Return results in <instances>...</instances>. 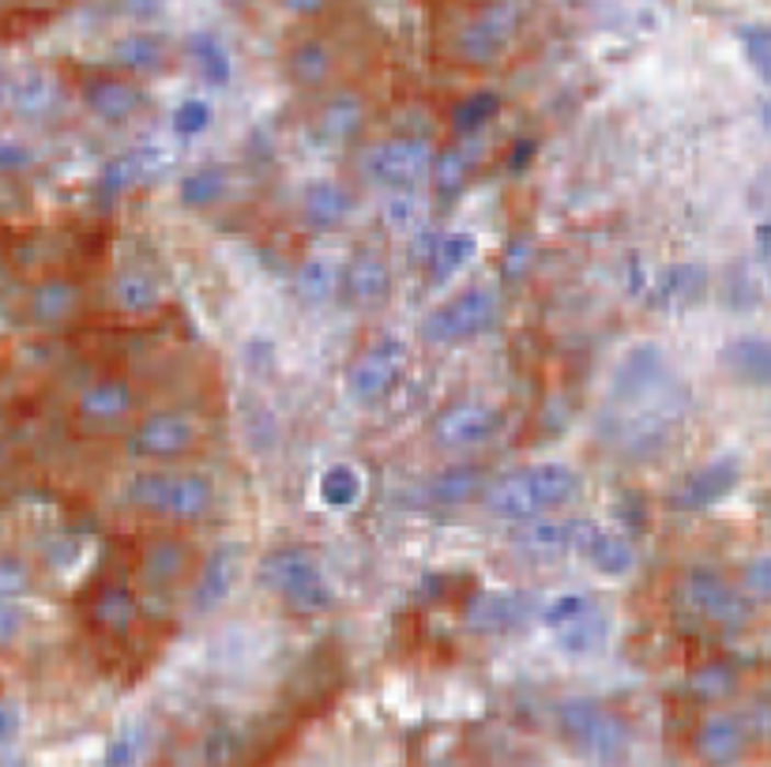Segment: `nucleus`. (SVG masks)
<instances>
[{
  "label": "nucleus",
  "mask_w": 771,
  "mask_h": 767,
  "mask_svg": "<svg viewBox=\"0 0 771 767\" xmlns=\"http://www.w3.org/2000/svg\"><path fill=\"white\" fill-rule=\"evenodd\" d=\"M583 482L568 463H534L523 471H512L497 478L494 486L481 493V505L489 516L508 519V523H534L554 511L568 508L580 497Z\"/></svg>",
  "instance_id": "nucleus-1"
},
{
  "label": "nucleus",
  "mask_w": 771,
  "mask_h": 767,
  "mask_svg": "<svg viewBox=\"0 0 771 767\" xmlns=\"http://www.w3.org/2000/svg\"><path fill=\"white\" fill-rule=\"evenodd\" d=\"M128 505L166 523H196L215 508L212 478L196 471H144L128 482Z\"/></svg>",
  "instance_id": "nucleus-2"
},
{
  "label": "nucleus",
  "mask_w": 771,
  "mask_h": 767,
  "mask_svg": "<svg viewBox=\"0 0 771 767\" xmlns=\"http://www.w3.org/2000/svg\"><path fill=\"white\" fill-rule=\"evenodd\" d=\"M257 584L275 595L294 613H324L336 606V590L324 576L320 561L305 545H279L257 564Z\"/></svg>",
  "instance_id": "nucleus-3"
},
{
  "label": "nucleus",
  "mask_w": 771,
  "mask_h": 767,
  "mask_svg": "<svg viewBox=\"0 0 771 767\" xmlns=\"http://www.w3.org/2000/svg\"><path fill=\"white\" fill-rule=\"evenodd\" d=\"M523 26V12L515 0H481L475 12L460 23L452 38V57L470 68H489L508 57Z\"/></svg>",
  "instance_id": "nucleus-4"
},
{
  "label": "nucleus",
  "mask_w": 771,
  "mask_h": 767,
  "mask_svg": "<svg viewBox=\"0 0 771 767\" xmlns=\"http://www.w3.org/2000/svg\"><path fill=\"white\" fill-rule=\"evenodd\" d=\"M557 726H560V737L583 753L587 760H599V764H613L628 753V726L617 711H610L606 703L599 700H565L557 708Z\"/></svg>",
  "instance_id": "nucleus-5"
},
{
  "label": "nucleus",
  "mask_w": 771,
  "mask_h": 767,
  "mask_svg": "<svg viewBox=\"0 0 771 767\" xmlns=\"http://www.w3.org/2000/svg\"><path fill=\"white\" fill-rule=\"evenodd\" d=\"M497 313H501V297L489 286H470L463 294L449 297V302H441L426 316L422 339L429 347H455V342H467L494 328Z\"/></svg>",
  "instance_id": "nucleus-6"
},
{
  "label": "nucleus",
  "mask_w": 771,
  "mask_h": 767,
  "mask_svg": "<svg viewBox=\"0 0 771 767\" xmlns=\"http://www.w3.org/2000/svg\"><path fill=\"white\" fill-rule=\"evenodd\" d=\"M433 166H436L433 147H429V139H418V136L384 139V144H373L370 151L362 155L365 178L392 192H407V189H415L418 181L433 178Z\"/></svg>",
  "instance_id": "nucleus-7"
},
{
  "label": "nucleus",
  "mask_w": 771,
  "mask_h": 767,
  "mask_svg": "<svg viewBox=\"0 0 771 767\" xmlns=\"http://www.w3.org/2000/svg\"><path fill=\"white\" fill-rule=\"evenodd\" d=\"M200 448V421L185 410H151L136 421L128 452L139 460L173 463Z\"/></svg>",
  "instance_id": "nucleus-8"
},
{
  "label": "nucleus",
  "mask_w": 771,
  "mask_h": 767,
  "mask_svg": "<svg viewBox=\"0 0 771 767\" xmlns=\"http://www.w3.org/2000/svg\"><path fill=\"white\" fill-rule=\"evenodd\" d=\"M681 598L692 613L704 617L707 624H718V629H741L752 617L749 595L712 568H692L681 584Z\"/></svg>",
  "instance_id": "nucleus-9"
},
{
  "label": "nucleus",
  "mask_w": 771,
  "mask_h": 767,
  "mask_svg": "<svg viewBox=\"0 0 771 767\" xmlns=\"http://www.w3.org/2000/svg\"><path fill=\"white\" fill-rule=\"evenodd\" d=\"M402 369H407V347L399 339H381L373 342L365 354H358V361L350 365L347 373V392L354 403L362 407H373L381 403L392 387L399 384Z\"/></svg>",
  "instance_id": "nucleus-10"
},
{
  "label": "nucleus",
  "mask_w": 771,
  "mask_h": 767,
  "mask_svg": "<svg viewBox=\"0 0 771 767\" xmlns=\"http://www.w3.org/2000/svg\"><path fill=\"white\" fill-rule=\"evenodd\" d=\"M534 613H538V602L528 590H478L463 606L467 629L481 636H504V632L523 629Z\"/></svg>",
  "instance_id": "nucleus-11"
},
{
  "label": "nucleus",
  "mask_w": 771,
  "mask_h": 767,
  "mask_svg": "<svg viewBox=\"0 0 771 767\" xmlns=\"http://www.w3.org/2000/svg\"><path fill=\"white\" fill-rule=\"evenodd\" d=\"M501 429V414H497L489 403L478 399H460L452 407H444L433 421V440L441 448H452V452H463V448H478L486 440L497 437Z\"/></svg>",
  "instance_id": "nucleus-12"
},
{
  "label": "nucleus",
  "mask_w": 771,
  "mask_h": 767,
  "mask_svg": "<svg viewBox=\"0 0 771 767\" xmlns=\"http://www.w3.org/2000/svg\"><path fill=\"white\" fill-rule=\"evenodd\" d=\"M136 410V392L125 376H102V381L87 384L76 403L83 426L91 429H117Z\"/></svg>",
  "instance_id": "nucleus-13"
},
{
  "label": "nucleus",
  "mask_w": 771,
  "mask_h": 767,
  "mask_svg": "<svg viewBox=\"0 0 771 767\" xmlns=\"http://www.w3.org/2000/svg\"><path fill=\"white\" fill-rule=\"evenodd\" d=\"M83 102L87 110L94 113L99 121H106V125H125V121H133L139 110H144L147 94L144 87L133 83L128 76H94L83 83Z\"/></svg>",
  "instance_id": "nucleus-14"
},
{
  "label": "nucleus",
  "mask_w": 771,
  "mask_h": 767,
  "mask_svg": "<svg viewBox=\"0 0 771 767\" xmlns=\"http://www.w3.org/2000/svg\"><path fill=\"white\" fill-rule=\"evenodd\" d=\"M365 125V102L354 91H336L320 102V110L309 121V136L320 147H343Z\"/></svg>",
  "instance_id": "nucleus-15"
},
{
  "label": "nucleus",
  "mask_w": 771,
  "mask_h": 767,
  "mask_svg": "<svg viewBox=\"0 0 771 767\" xmlns=\"http://www.w3.org/2000/svg\"><path fill=\"white\" fill-rule=\"evenodd\" d=\"M738 474H741V466H738V460H730V455L704 463L700 471H692L689 478L681 482V489L673 493V505H678L681 511L712 508L723 497H730V489L738 486Z\"/></svg>",
  "instance_id": "nucleus-16"
},
{
  "label": "nucleus",
  "mask_w": 771,
  "mask_h": 767,
  "mask_svg": "<svg viewBox=\"0 0 771 767\" xmlns=\"http://www.w3.org/2000/svg\"><path fill=\"white\" fill-rule=\"evenodd\" d=\"M192 568V545L181 538H155L139 557V584L151 595H166L189 576Z\"/></svg>",
  "instance_id": "nucleus-17"
},
{
  "label": "nucleus",
  "mask_w": 771,
  "mask_h": 767,
  "mask_svg": "<svg viewBox=\"0 0 771 767\" xmlns=\"http://www.w3.org/2000/svg\"><path fill=\"white\" fill-rule=\"evenodd\" d=\"M283 72L302 91H320L336 76V46L320 34H305L297 38L283 57Z\"/></svg>",
  "instance_id": "nucleus-18"
},
{
  "label": "nucleus",
  "mask_w": 771,
  "mask_h": 767,
  "mask_svg": "<svg viewBox=\"0 0 771 767\" xmlns=\"http://www.w3.org/2000/svg\"><path fill=\"white\" fill-rule=\"evenodd\" d=\"M343 294L358 308H381L392 297V271L376 249H362L350 256L343 271Z\"/></svg>",
  "instance_id": "nucleus-19"
},
{
  "label": "nucleus",
  "mask_w": 771,
  "mask_h": 767,
  "mask_svg": "<svg viewBox=\"0 0 771 767\" xmlns=\"http://www.w3.org/2000/svg\"><path fill=\"white\" fill-rule=\"evenodd\" d=\"M696 756L712 767H730L745 756V745H749V730L738 715L730 711H718V715H707L696 730Z\"/></svg>",
  "instance_id": "nucleus-20"
},
{
  "label": "nucleus",
  "mask_w": 771,
  "mask_h": 767,
  "mask_svg": "<svg viewBox=\"0 0 771 767\" xmlns=\"http://www.w3.org/2000/svg\"><path fill=\"white\" fill-rule=\"evenodd\" d=\"M238 572H241L238 545H218L196 576V590H192V606H196V613L218 610V606L234 595V587H238Z\"/></svg>",
  "instance_id": "nucleus-21"
},
{
  "label": "nucleus",
  "mask_w": 771,
  "mask_h": 767,
  "mask_svg": "<svg viewBox=\"0 0 771 767\" xmlns=\"http://www.w3.org/2000/svg\"><path fill=\"white\" fill-rule=\"evenodd\" d=\"M83 308V290L72 279H42L27 297V313L38 328H60V324L76 320Z\"/></svg>",
  "instance_id": "nucleus-22"
},
{
  "label": "nucleus",
  "mask_w": 771,
  "mask_h": 767,
  "mask_svg": "<svg viewBox=\"0 0 771 767\" xmlns=\"http://www.w3.org/2000/svg\"><path fill=\"white\" fill-rule=\"evenodd\" d=\"M354 207L358 196L343 181H317L302 196V218L309 226H317V230H339L343 223H350Z\"/></svg>",
  "instance_id": "nucleus-23"
},
{
  "label": "nucleus",
  "mask_w": 771,
  "mask_h": 767,
  "mask_svg": "<svg viewBox=\"0 0 771 767\" xmlns=\"http://www.w3.org/2000/svg\"><path fill=\"white\" fill-rule=\"evenodd\" d=\"M723 369L745 387H771V339L760 335H745L723 347Z\"/></svg>",
  "instance_id": "nucleus-24"
},
{
  "label": "nucleus",
  "mask_w": 771,
  "mask_h": 767,
  "mask_svg": "<svg viewBox=\"0 0 771 767\" xmlns=\"http://www.w3.org/2000/svg\"><path fill=\"white\" fill-rule=\"evenodd\" d=\"M662 350L644 342L633 354L617 365V376H613V392L617 399H644V395H655L662 387Z\"/></svg>",
  "instance_id": "nucleus-25"
},
{
  "label": "nucleus",
  "mask_w": 771,
  "mask_h": 767,
  "mask_svg": "<svg viewBox=\"0 0 771 767\" xmlns=\"http://www.w3.org/2000/svg\"><path fill=\"white\" fill-rule=\"evenodd\" d=\"M606 640H610V621H606V613H599L594 606H587L583 613L568 617L565 624H557L554 629L557 651H565L568 658L599 655V651L606 647Z\"/></svg>",
  "instance_id": "nucleus-26"
},
{
  "label": "nucleus",
  "mask_w": 771,
  "mask_h": 767,
  "mask_svg": "<svg viewBox=\"0 0 771 767\" xmlns=\"http://www.w3.org/2000/svg\"><path fill=\"white\" fill-rule=\"evenodd\" d=\"M113 65L128 76H155L170 65V42L151 31L125 34L121 42H113Z\"/></svg>",
  "instance_id": "nucleus-27"
},
{
  "label": "nucleus",
  "mask_w": 771,
  "mask_h": 767,
  "mask_svg": "<svg viewBox=\"0 0 771 767\" xmlns=\"http://www.w3.org/2000/svg\"><path fill=\"white\" fill-rule=\"evenodd\" d=\"M8 105H12L15 117H23V121H46V117H54L60 105V87L54 83V76L27 72L12 83Z\"/></svg>",
  "instance_id": "nucleus-28"
},
{
  "label": "nucleus",
  "mask_w": 771,
  "mask_h": 767,
  "mask_svg": "<svg viewBox=\"0 0 771 767\" xmlns=\"http://www.w3.org/2000/svg\"><path fill=\"white\" fill-rule=\"evenodd\" d=\"M583 557L587 564H591L594 572H602V576H610V579H617V576H625L628 568H633V545L625 542L617 531H606V527H594L591 523V531H587L583 538Z\"/></svg>",
  "instance_id": "nucleus-29"
},
{
  "label": "nucleus",
  "mask_w": 771,
  "mask_h": 767,
  "mask_svg": "<svg viewBox=\"0 0 771 767\" xmlns=\"http://www.w3.org/2000/svg\"><path fill=\"white\" fill-rule=\"evenodd\" d=\"M591 531V523H580V519H572V523H554V519H534L528 531L520 534V545L531 553H568L583 550V538Z\"/></svg>",
  "instance_id": "nucleus-30"
},
{
  "label": "nucleus",
  "mask_w": 771,
  "mask_h": 767,
  "mask_svg": "<svg viewBox=\"0 0 771 767\" xmlns=\"http://www.w3.org/2000/svg\"><path fill=\"white\" fill-rule=\"evenodd\" d=\"M475 166H478V144L463 139V144L449 147L433 166V184H436V196L441 200H452L460 196L463 189L475 178Z\"/></svg>",
  "instance_id": "nucleus-31"
},
{
  "label": "nucleus",
  "mask_w": 771,
  "mask_h": 767,
  "mask_svg": "<svg viewBox=\"0 0 771 767\" xmlns=\"http://www.w3.org/2000/svg\"><path fill=\"white\" fill-rule=\"evenodd\" d=\"M343 271L336 260H328V256H313V260H305L302 268H297V294H302V302L309 305H328L336 302L339 294H343Z\"/></svg>",
  "instance_id": "nucleus-32"
},
{
  "label": "nucleus",
  "mask_w": 771,
  "mask_h": 767,
  "mask_svg": "<svg viewBox=\"0 0 771 767\" xmlns=\"http://www.w3.org/2000/svg\"><path fill=\"white\" fill-rule=\"evenodd\" d=\"M113 305L125 316H151V313H159V305H162V286L155 282V275L133 268L113 282Z\"/></svg>",
  "instance_id": "nucleus-33"
},
{
  "label": "nucleus",
  "mask_w": 771,
  "mask_h": 767,
  "mask_svg": "<svg viewBox=\"0 0 771 767\" xmlns=\"http://www.w3.org/2000/svg\"><path fill=\"white\" fill-rule=\"evenodd\" d=\"M91 621L99 632H106V636H125L128 629H133L136 621V598L128 587H106L99 598H94L91 606Z\"/></svg>",
  "instance_id": "nucleus-34"
},
{
  "label": "nucleus",
  "mask_w": 771,
  "mask_h": 767,
  "mask_svg": "<svg viewBox=\"0 0 771 767\" xmlns=\"http://www.w3.org/2000/svg\"><path fill=\"white\" fill-rule=\"evenodd\" d=\"M226 192H230V173L223 166H200V170L185 173L178 184V196L185 207H212Z\"/></svg>",
  "instance_id": "nucleus-35"
},
{
  "label": "nucleus",
  "mask_w": 771,
  "mask_h": 767,
  "mask_svg": "<svg viewBox=\"0 0 771 767\" xmlns=\"http://www.w3.org/2000/svg\"><path fill=\"white\" fill-rule=\"evenodd\" d=\"M478 489H481L478 466H449V471H441L429 482V500L441 508H455V505H467Z\"/></svg>",
  "instance_id": "nucleus-36"
},
{
  "label": "nucleus",
  "mask_w": 771,
  "mask_h": 767,
  "mask_svg": "<svg viewBox=\"0 0 771 767\" xmlns=\"http://www.w3.org/2000/svg\"><path fill=\"white\" fill-rule=\"evenodd\" d=\"M362 489H365L362 471L350 463H331L328 471L320 474V500L336 511L354 508L358 500H362Z\"/></svg>",
  "instance_id": "nucleus-37"
},
{
  "label": "nucleus",
  "mask_w": 771,
  "mask_h": 767,
  "mask_svg": "<svg viewBox=\"0 0 771 767\" xmlns=\"http://www.w3.org/2000/svg\"><path fill=\"white\" fill-rule=\"evenodd\" d=\"M704 268L696 263H678V268L662 271L659 286H655V302L659 305H685V302H696L704 294Z\"/></svg>",
  "instance_id": "nucleus-38"
},
{
  "label": "nucleus",
  "mask_w": 771,
  "mask_h": 767,
  "mask_svg": "<svg viewBox=\"0 0 771 767\" xmlns=\"http://www.w3.org/2000/svg\"><path fill=\"white\" fill-rule=\"evenodd\" d=\"M475 252H478L475 237H467V234L441 237V241L433 245V252H429V268H433V279L436 282L452 279L455 271H463L470 260H475Z\"/></svg>",
  "instance_id": "nucleus-39"
},
{
  "label": "nucleus",
  "mask_w": 771,
  "mask_h": 767,
  "mask_svg": "<svg viewBox=\"0 0 771 767\" xmlns=\"http://www.w3.org/2000/svg\"><path fill=\"white\" fill-rule=\"evenodd\" d=\"M689 689L700 696V700H723L738 689V674H734L726 663H707L689 674Z\"/></svg>",
  "instance_id": "nucleus-40"
},
{
  "label": "nucleus",
  "mask_w": 771,
  "mask_h": 767,
  "mask_svg": "<svg viewBox=\"0 0 771 767\" xmlns=\"http://www.w3.org/2000/svg\"><path fill=\"white\" fill-rule=\"evenodd\" d=\"M497 110H501V99H497V94H489V91L470 94V99H463L460 105H455L452 128L460 132V136H475V132L486 125Z\"/></svg>",
  "instance_id": "nucleus-41"
},
{
  "label": "nucleus",
  "mask_w": 771,
  "mask_h": 767,
  "mask_svg": "<svg viewBox=\"0 0 771 767\" xmlns=\"http://www.w3.org/2000/svg\"><path fill=\"white\" fill-rule=\"evenodd\" d=\"M192 60H196L200 76H204L207 83H226V79H230V53L218 46L215 38L192 42Z\"/></svg>",
  "instance_id": "nucleus-42"
},
{
  "label": "nucleus",
  "mask_w": 771,
  "mask_h": 767,
  "mask_svg": "<svg viewBox=\"0 0 771 767\" xmlns=\"http://www.w3.org/2000/svg\"><path fill=\"white\" fill-rule=\"evenodd\" d=\"M212 121H215V113L204 99H185L173 110V132H178L181 139L204 136V132L212 128Z\"/></svg>",
  "instance_id": "nucleus-43"
},
{
  "label": "nucleus",
  "mask_w": 771,
  "mask_h": 767,
  "mask_svg": "<svg viewBox=\"0 0 771 767\" xmlns=\"http://www.w3.org/2000/svg\"><path fill=\"white\" fill-rule=\"evenodd\" d=\"M31 587H34V576L27 564L20 557H12V553H4V557H0V602H15V598H23Z\"/></svg>",
  "instance_id": "nucleus-44"
},
{
  "label": "nucleus",
  "mask_w": 771,
  "mask_h": 767,
  "mask_svg": "<svg viewBox=\"0 0 771 767\" xmlns=\"http://www.w3.org/2000/svg\"><path fill=\"white\" fill-rule=\"evenodd\" d=\"M147 173V162L144 155H125L117 158V162L106 166V173H102V192H125L128 184H136L139 178Z\"/></svg>",
  "instance_id": "nucleus-45"
},
{
  "label": "nucleus",
  "mask_w": 771,
  "mask_h": 767,
  "mask_svg": "<svg viewBox=\"0 0 771 767\" xmlns=\"http://www.w3.org/2000/svg\"><path fill=\"white\" fill-rule=\"evenodd\" d=\"M741 590L749 598H764V602H771V553H760V557H752L749 564H745Z\"/></svg>",
  "instance_id": "nucleus-46"
},
{
  "label": "nucleus",
  "mask_w": 771,
  "mask_h": 767,
  "mask_svg": "<svg viewBox=\"0 0 771 767\" xmlns=\"http://www.w3.org/2000/svg\"><path fill=\"white\" fill-rule=\"evenodd\" d=\"M741 38H745V53H749L752 68H757L764 79H771V31L752 26V31H745Z\"/></svg>",
  "instance_id": "nucleus-47"
},
{
  "label": "nucleus",
  "mask_w": 771,
  "mask_h": 767,
  "mask_svg": "<svg viewBox=\"0 0 771 767\" xmlns=\"http://www.w3.org/2000/svg\"><path fill=\"white\" fill-rule=\"evenodd\" d=\"M34 162V151L27 144L12 136H0V178H12V173H23Z\"/></svg>",
  "instance_id": "nucleus-48"
},
{
  "label": "nucleus",
  "mask_w": 771,
  "mask_h": 767,
  "mask_svg": "<svg viewBox=\"0 0 771 767\" xmlns=\"http://www.w3.org/2000/svg\"><path fill=\"white\" fill-rule=\"evenodd\" d=\"M587 606H591V598H583V595H560V598H554V602L546 606V610H542V617H546L549 629H557V624H565L568 617L583 613Z\"/></svg>",
  "instance_id": "nucleus-49"
},
{
  "label": "nucleus",
  "mask_w": 771,
  "mask_h": 767,
  "mask_svg": "<svg viewBox=\"0 0 771 767\" xmlns=\"http://www.w3.org/2000/svg\"><path fill=\"white\" fill-rule=\"evenodd\" d=\"M136 753H139V737L136 734L117 737V742L110 745V753H106V767H128L136 760Z\"/></svg>",
  "instance_id": "nucleus-50"
},
{
  "label": "nucleus",
  "mask_w": 771,
  "mask_h": 767,
  "mask_svg": "<svg viewBox=\"0 0 771 767\" xmlns=\"http://www.w3.org/2000/svg\"><path fill=\"white\" fill-rule=\"evenodd\" d=\"M23 632V613L12 602H0V647H8Z\"/></svg>",
  "instance_id": "nucleus-51"
},
{
  "label": "nucleus",
  "mask_w": 771,
  "mask_h": 767,
  "mask_svg": "<svg viewBox=\"0 0 771 767\" xmlns=\"http://www.w3.org/2000/svg\"><path fill=\"white\" fill-rule=\"evenodd\" d=\"M279 4L291 15H297V20H317V15H324L331 8V0H279Z\"/></svg>",
  "instance_id": "nucleus-52"
},
{
  "label": "nucleus",
  "mask_w": 771,
  "mask_h": 767,
  "mask_svg": "<svg viewBox=\"0 0 771 767\" xmlns=\"http://www.w3.org/2000/svg\"><path fill=\"white\" fill-rule=\"evenodd\" d=\"M20 734V711L15 708H0V745H8Z\"/></svg>",
  "instance_id": "nucleus-53"
},
{
  "label": "nucleus",
  "mask_w": 771,
  "mask_h": 767,
  "mask_svg": "<svg viewBox=\"0 0 771 767\" xmlns=\"http://www.w3.org/2000/svg\"><path fill=\"white\" fill-rule=\"evenodd\" d=\"M8 91H12V87H8V79H4V76H0V105H4V102H8Z\"/></svg>",
  "instance_id": "nucleus-54"
},
{
  "label": "nucleus",
  "mask_w": 771,
  "mask_h": 767,
  "mask_svg": "<svg viewBox=\"0 0 771 767\" xmlns=\"http://www.w3.org/2000/svg\"><path fill=\"white\" fill-rule=\"evenodd\" d=\"M0 275H4V252H0Z\"/></svg>",
  "instance_id": "nucleus-55"
}]
</instances>
